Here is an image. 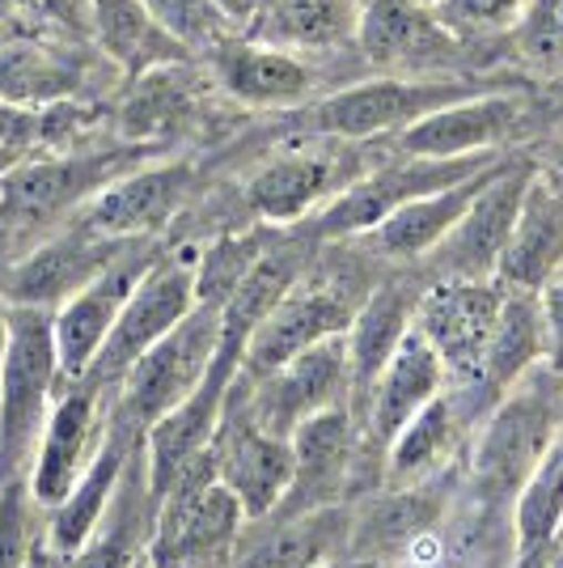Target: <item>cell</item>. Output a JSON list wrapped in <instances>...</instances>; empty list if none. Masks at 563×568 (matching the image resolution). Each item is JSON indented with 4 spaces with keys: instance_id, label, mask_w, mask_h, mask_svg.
Segmentation results:
<instances>
[{
    "instance_id": "obj_35",
    "label": "cell",
    "mask_w": 563,
    "mask_h": 568,
    "mask_svg": "<svg viewBox=\"0 0 563 568\" xmlns=\"http://www.w3.org/2000/svg\"><path fill=\"white\" fill-rule=\"evenodd\" d=\"M76 90H81V69L60 60L55 51L39 43L0 48V98L22 106H51V102H69Z\"/></svg>"
},
{
    "instance_id": "obj_9",
    "label": "cell",
    "mask_w": 563,
    "mask_h": 568,
    "mask_svg": "<svg viewBox=\"0 0 563 568\" xmlns=\"http://www.w3.org/2000/svg\"><path fill=\"white\" fill-rule=\"evenodd\" d=\"M204 458H208L212 475L237 497L246 521H263L267 514H276V505L293 484V442L250 420L242 374L229 386L221 425L212 433Z\"/></svg>"
},
{
    "instance_id": "obj_29",
    "label": "cell",
    "mask_w": 563,
    "mask_h": 568,
    "mask_svg": "<svg viewBox=\"0 0 563 568\" xmlns=\"http://www.w3.org/2000/svg\"><path fill=\"white\" fill-rule=\"evenodd\" d=\"M563 267V187L551 179H530L521 213L500 255L495 276L516 288H542L560 276Z\"/></svg>"
},
{
    "instance_id": "obj_43",
    "label": "cell",
    "mask_w": 563,
    "mask_h": 568,
    "mask_svg": "<svg viewBox=\"0 0 563 568\" xmlns=\"http://www.w3.org/2000/svg\"><path fill=\"white\" fill-rule=\"evenodd\" d=\"M539 297H542V339H546L542 365L551 374H563V281L542 284Z\"/></svg>"
},
{
    "instance_id": "obj_8",
    "label": "cell",
    "mask_w": 563,
    "mask_h": 568,
    "mask_svg": "<svg viewBox=\"0 0 563 568\" xmlns=\"http://www.w3.org/2000/svg\"><path fill=\"white\" fill-rule=\"evenodd\" d=\"M246 412L258 428L288 437L330 407H352V374H348V335H330L288 356L263 378H246Z\"/></svg>"
},
{
    "instance_id": "obj_25",
    "label": "cell",
    "mask_w": 563,
    "mask_h": 568,
    "mask_svg": "<svg viewBox=\"0 0 563 568\" xmlns=\"http://www.w3.org/2000/svg\"><path fill=\"white\" fill-rule=\"evenodd\" d=\"M356 43L377 69H423L453 55V30L420 0H369Z\"/></svg>"
},
{
    "instance_id": "obj_3",
    "label": "cell",
    "mask_w": 563,
    "mask_h": 568,
    "mask_svg": "<svg viewBox=\"0 0 563 568\" xmlns=\"http://www.w3.org/2000/svg\"><path fill=\"white\" fill-rule=\"evenodd\" d=\"M365 297H369V288L356 281L352 272L309 267L306 263V272L288 284V293L263 314V323L250 332L237 374L263 378L309 344L330 339V335H348Z\"/></svg>"
},
{
    "instance_id": "obj_18",
    "label": "cell",
    "mask_w": 563,
    "mask_h": 568,
    "mask_svg": "<svg viewBox=\"0 0 563 568\" xmlns=\"http://www.w3.org/2000/svg\"><path fill=\"white\" fill-rule=\"evenodd\" d=\"M356 509L348 500L314 505L301 514L246 521L234 568H314L352 556Z\"/></svg>"
},
{
    "instance_id": "obj_50",
    "label": "cell",
    "mask_w": 563,
    "mask_h": 568,
    "mask_svg": "<svg viewBox=\"0 0 563 568\" xmlns=\"http://www.w3.org/2000/svg\"><path fill=\"white\" fill-rule=\"evenodd\" d=\"M43 4H69V0H43Z\"/></svg>"
},
{
    "instance_id": "obj_16",
    "label": "cell",
    "mask_w": 563,
    "mask_h": 568,
    "mask_svg": "<svg viewBox=\"0 0 563 568\" xmlns=\"http://www.w3.org/2000/svg\"><path fill=\"white\" fill-rule=\"evenodd\" d=\"M377 450L365 428L352 420V407H330L293 433V484L276 514H301L314 505L348 500L360 479V458ZM272 518V514H267Z\"/></svg>"
},
{
    "instance_id": "obj_37",
    "label": "cell",
    "mask_w": 563,
    "mask_h": 568,
    "mask_svg": "<svg viewBox=\"0 0 563 568\" xmlns=\"http://www.w3.org/2000/svg\"><path fill=\"white\" fill-rule=\"evenodd\" d=\"M276 237L267 234H234L221 237L212 251H204L195 260V302H221L237 288V281L263 260V251L272 246Z\"/></svg>"
},
{
    "instance_id": "obj_10",
    "label": "cell",
    "mask_w": 563,
    "mask_h": 568,
    "mask_svg": "<svg viewBox=\"0 0 563 568\" xmlns=\"http://www.w3.org/2000/svg\"><path fill=\"white\" fill-rule=\"evenodd\" d=\"M500 153H470V158H402L395 166H381L373 174H360L356 183L339 191L330 204H323V213L314 216V234L318 237H356L369 234L377 221L420 200L441 187H453L470 174H479L483 166H492Z\"/></svg>"
},
{
    "instance_id": "obj_48",
    "label": "cell",
    "mask_w": 563,
    "mask_h": 568,
    "mask_svg": "<svg viewBox=\"0 0 563 568\" xmlns=\"http://www.w3.org/2000/svg\"><path fill=\"white\" fill-rule=\"evenodd\" d=\"M48 565H51L48 547L39 544V551H34V556H30V560H25V568H48Z\"/></svg>"
},
{
    "instance_id": "obj_22",
    "label": "cell",
    "mask_w": 563,
    "mask_h": 568,
    "mask_svg": "<svg viewBox=\"0 0 563 568\" xmlns=\"http://www.w3.org/2000/svg\"><path fill=\"white\" fill-rule=\"evenodd\" d=\"M516 119H521V98L513 90H492L441 106L395 136L402 158H470V153H492L516 128Z\"/></svg>"
},
{
    "instance_id": "obj_1",
    "label": "cell",
    "mask_w": 563,
    "mask_h": 568,
    "mask_svg": "<svg viewBox=\"0 0 563 568\" xmlns=\"http://www.w3.org/2000/svg\"><path fill=\"white\" fill-rule=\"evenodd\" d=\"M51 314L55 310L9 306V353L0 374V484L25 475L51 403L64 386Z\"/></svg>"
},
{
    "instance_id": "obj_5",
    "label": "cell",
    "mask_w": 563,
    "mask_h": 568,
    "mask_svg": "<svg viewBox=\"0 0 563 568\" xmlns=\"http://www.w3.org/2000/svg\"><path fill=\"white\" fill-rule=\"evenodd\" d=\"M153 144H123L98 153H60V158H25L13 174L0 179V221L4 225H48L64 213H81L106 183L144 166Z\"/></svg>"
},
{
    "instance_id": "obj_33",
    "label": "cell",
    "mask_w": 563,
    "mask_h": 568,
    "mask_svg": "<svg viewBox=\"0 0 563 568\" xmlns=\"http://www.w3.org/2000/svg\"><path fill=\"white\" fill-rule=\"evenodd\" d=\"M216 77L221 85L242 102H263V106H276V102H297L309 94L314 85V72L306 60H297L293 51L280 48H258L246 39H229L216 48Z\"/></svg>"
},
{
    "instance_id": "obj_4",
    "label": "cell",
    "mask_w": 563,
    "mask_h": 568,
    "mask_svg": "<svg viewBox=\"0 0 563 568\" xmlns=\"http://www.w3.org/2000/svg\"><path fill=\"white\" fill-rule=\"evenodd\" d=\"M221 302H195V306L149 348V353L119 382L115 416L123 425L144 433L157 425L170 407L187 399L208 374L216 344H221Z\"/></svg>"
},
{
    "instance_id": "obj_26",
    "label": "cell",
    "mask_w": 563,
    "mask_h": 568,
    "mask_svg": "<svg viewBox=\"0 0 563 568\" xmlns=\"http://www.w3.org/2000/svg\"><path fill=\"white\" fill-rule=\"evenodd\" d=\"M504 162H509V158H495L492 166H483L479 174L462 179V183L432 191V195H420V200H411V204L395 209L386 221H377L373 230L365 234L369 237V246H373L377 255L399 260V263L428 260V255H432V251L449 237V230L467 216L470 200L492 183V174L504 166Z\"/></svg>"
},
{
    "instance_id": "obj_44",
    "label": "cell",
    "mask_w": 563,
    "mask_h": 568,
    "mask_svg": "<svg viewBox=\"0 0 563 568\" xmlns=\"http://www.w3.org/2000/svg\"><path fill=\"white\" fill-rule=\"evenodd\" d=\"M30 153H22V149H13V144H0V179L4 174H13V170L22 166Z\"/></svg>"
},
{
    "instance_id": "obj_51",
    "label": "cell",
    "mask_w": 563,
    "mask_h": 568,
    "mask_svg": "<svg viewBox=\"0 0 563 568\" xmlns=\"http://www.w3.org/2000/svg\"><path fill=\"white\" fill-rule=\"evenodd\" d=\"M136 568H153V565H149V556H144V560H141V565H136Z\"/></svg>"
},
{
    "instance_id": "obj_46",
    "label": "cell",
    "mask_w": 563,
    "mask_h": 568,
    "mask_svg": "<svg viewBox=\"0 0 563 568\" xmlns=\"http://www.w3.org/2000/svg\"><path fill=\"white\" fill-rule=\"evenodd\" d=\"M314 568H381L377 560H360V556H344V560H327V565H314Z\"/></svg>"
},
{
    "instance_id": "obj_47",
    "label": "cell",
    "mask_w": 563,
    "mask_h": 568,
    "mask_svg": "<svg viewBox=\"0 0 563 568\" xmlns=\"http://www.w3.org/2000/svg\"><path fill=\"white\" fill-rule=\"evenodd\" d=\"M18 9H22V0H0V22H13Z\"/></svg>"
},
{
    "instance_id": "obj_31",
    "label": "cell",
    "mask_w": 563,
    "mask_h": 568,
    "mask_svg": "<svg viewBox=\"0 0 563 568\" xmlns=\"http://www.w3.org/2000/svg\"><path fill=\"white\" fill-rule=\"evenodd\" d=\"M85 4H90L98 48L106 51L123 72L144 77V72L162 69V64L191 60V51L144 9V0H85Z\"/></svg>"
},
{
    "instance_id": "obj_39",
    "label": "cell",
    "mask_w": 563,
    "mask_h": 568,
    "mask_svg": "<svg viewBox=\"0 0 563 568\" xmlns=\"http://www.w3.org/2000/svg\"><path fill=\"white\" fill-rule=\"evenodd\" d=\"M39 505L30 500L25 475H13L0 484V568H25L39 551Z\"/></svg>"
},
{
    "instance_id": "obj_12",
    "label": "cell",
    "mask_w": 563,
    "mask_h": 568,
    "mask_svg": "<svg viewBox=\"0 0 563 568\" xmlns=\"http://www.w3.org/2000/svg\"><path fill=\"white\" fill-rule=\"evenodd\" d=\"M504 302V281H432L423 284L416 327L437 348L446 374L458 386L474 390L488 365L495 318Z\"/></svg>"
},
{
    "instance_id": "obj_23",
    "label": "cell",
    "mask_w": 563,
    "mask_h": 568,
    "mask_svg": "<svg viewBox=\"0 0 563 568\" xmlns=\"http://www.w3.org/2000/svg\"><path fill=\"white\" fill-rule=\"evenodd\" d=\"M141 437L144 433H136L132 425H123L119 416H111V428H106L98 454L90 458V467L69 488V497L48 509V539H43V547H48L51 560L64 565L72 551L90 539V530L106 514V505H111L119 488V475L127 467L132 450L141 446Z\"/></svg>"
},
{
    "instance_id": "obj_2",
    "label": "cell",
    "mask_w": 563,
    "mask_h": 568,
    "mask_svg": "<svg viewBox=\"0 0 563 568\" xmlns=\"http://www.w3.org/2000/svg\"><path fill=\"white\" fill-rule=\"evenodd\" d=\"M242 530V505L199 454L157 505L144 556L153 568H234Z\"/></svg>"
},
{
    "instance_id": "obj_28",
    "label": "cell",
    "mask_w": 563,
    "mask_h": 568,
    "mask_svg": "<svg viewBox=\"0 0 563 568\" xmlns=\"http://www.w3.org/2000/svg\"><path fill=\"white\" fill-rule=\"evenodd\" d=\"M423 284L411 276H390L369 288V297L356 310L348 327V374H352V399L365 403L369 386L395 356L402 335L416 327V306H420Z\"/></svg>"
},
{
    "instance_id": "obj_41",
    "label": "cell",
    "mask_w": 563,
    "mask_h": 568,
    "mask_svg": "<svg viewBox=\"0 0 563 568\" xmlns=\"http://www.w3.org/2000/svg\"><path fill=\"white\" fill-rule=\"evenodd\" d=\"M513 30L534 64H563V0H525Z\"/></svg>"
},
{
    "instance_id": "obj_14",
    "label": "cell",
    "mask_w": 563,
    "mask_h": 568,
    "mask_svg": "<svg viewBox=\"0 0 563 568\" xmlns=\"http://www.w3.org/2000/svg\"><path fill=\"white\" fill-rule=\"evenodd\" d=\"M162 251L157 237H136L123 255L106 263L85 288H76L64 306H55L51 323H55V353H60V378L76 382L90 374L98 348L106 344V335L115 327L119 310L132 297V288L153 267Z\"/></svg>"
},
{
    "instance_id": "obj_24",
    "label": "cell",
    "mask_w": 563,
    "mask_h": 568,
    "mask_svg": "<svg viewBox=\"0 0 563 568\" xmlns=\"http://www.w3.org/2000/svg\"><path fill=\"white\" fill-rule=\"evenodd\" d=\"M157 521V497L149 488V467H144V437L132 450L127 467L119 475V488L106 514L90 530V539L72 551L64 568H136L149 551V535Z\"/></svg>"
},
{
    "instance_id": "obj_21",
    "label": "cell",
    "mask_w": 563,
    "mask_h": 568,
    "mask_svg": "<svg viewBox=\"0 0 563 568\" xmlns=\"http://www.w3.org/2000/svg\"><path fill=\"white\" fill-rule=\"evenodd\" d=\"M446 382L449 374L437 348L423 339L420 327H411L395 348V356L386 361V369L369 386V395H365V412H360L365 437L386 454V446L407 428V420L446 390Z\"/></svg>"
},
{
    "instance_id": "obj_40",
    "label": "cell",
    "mask_w": 563,
    "mask_h": 568,
    "mask_svg": "<svg viewBox=\"0 0 563 568\" xmlns=\"http://www.w3.org/2000/svg\"><path fill=\"white\" fill-rule=\"evenodd\" d=\"M187 64V60H183ZM170 69L174 64H162V69L144 72L141 81V94L127 102V111H123V128H127V136L132 141H157V132H165L178 111H183V94L174 90V81H170Z\"/></svg>"
},
{
    "instance_id": "obj_20",
    "label": "cell",
    "mask_w": 563,
    "mask_h": 568,
    "mask_svg": "<svg viewBox=\"0 0 563 568\" xmlns=\"http://www.w3.org/2000/svg\"><path fill=\"white\" fill-rule=\"evenodd\" d=\"M555 437L560 433H555V407H551V399L542 395L539 386H521L516 382L513 390L504 395V403L495 407L492 425H488L479 450H474L479 484L488 493L504 488V493L516 497V488L525 484V475L534 471V463L546 454V446Z\"/></svg>"
},
{
    "instance_id": "obj_34",
    "label": "cell",
    "mask_w": 563,
    "mask_h": 568,
    "mask_svg": "<svg viewBox=\"0 0 563 568\" xmlns=\"http://www.w3.org/2000/svg\"><path fill=\"white\" fill-rule=\"evenodd\" d=\"M458 437H462V407H458V395L441 390L386 446V484L390 488H423V479H432L453 454Z\"/></svg>"
},
{
    "instance_id": "obj_36",
    "label": "cell",
    "mask_w": 563,
    "mask_h": 568,
    "mask_svg": "<svg viewBox=\"0 0 563 568\" xmlns=\"http://www.w3.org/2000/svg\"><path fill=\"white\" fill-rule=\"evenodd\" d=\"M85 111L76 102H51V106H22L0 98V144H13L22 153H34L39 144L69 141L72 132L85 123Z\"/></svg>"
},
{
    "instance_id": "obj_27",
    "label": "cell",
    "mask_w": 563,
    "mask_h": 568,
    "mask_svg": "<svg viewBox=\"0 0 563 568\" xmlns=\"http://www.w3.org/2000/svg\"><path fill=\"white\" fill-rule=\"evenodd\" d=\"M356 179L360 174L344 170V162L330 153H288L267 162L246 183V204L267 225H293V221H306L314 209L330 204Z\"/></svg>"
},
{
    "instance_id": "obj_11",
    "label": "cell",
    "mask_w": 563,
    "mask_h": 568,
    "mask_svg": "<svg viewBox=\"0 0 563 568\" xmlns=\"http://www.w3.org/2000/svg\"><path fill=\"white\" fill-rule=\"evenodd\" d=\"M195 306V260L187 255H157L153 267L132 288V297L119 310L106 344L98 348L85 378L102 390H119L123 374L162 339L187 310Z\"/></svg>"
},
{
    "instance_id": "obj_49",
    "label": "cell",
    "mask_w": 563,
    "mask_h": 568,
    "mask_svg": "<svg viewBox=\"0 0 563 568\" xmlns=\"http://www.w3.org/2000/svg\"><path fill=\"white\" fill-rule=\"evenodd\" d=\"M555 565H563V535H560V551H555ZM551 565V568H555Z\"/></svg>"
},
{
    "instance_id": "obj_42",
    "label": "cell",
    "mask_w": 563,
    "mask_h": 568,
    "mask_svg": "<svg viewBox=\"0 0 563 568\" xmlns=\"http://www.w3.org/2000/svg\"><path fill=\"white\" fill-rule=\"evenodd\" d=\"M525 0H437V18L462 34V30H504L516 26Z\"/></svg>"
},
{
    "instance_id": "obj_19",
    "label": "cell",
    "mask_w": 563,
    "mask_h": 568,
    "mask_svg": "<svg viewBox=\"0 0 563 568\" xmlns=\"http://www.w3.org/2000/svg\"><path fill=\"white\" fill-rule=\"evenodd\" d=\"M195 170L187 162H153L119 174L81 209V225L106 237H157L187 204Z\"/></svg>"
},
{
    "instance_id": "obj_6",
    "label": "cell",
    "mask_w": 563,
    "mask_h": 568,
    "mask_svg": "<svg viewBox=\"0 0 563 568\" xmlns=\"http://www.w3.org/2000/svg\"><path fill=\"white\" fill-rule=\"evenodd\" d=\"M509 90V85H479V81H446V77H377L339 94L323 98L309 111V128L335 141H373L386 132H402L416 119L467 98Z\"/></svg>"
},
{
    "instance_id": "obj_17",
    "label": "cell",
    "mask_w": 563,
    "mask_h": 568,
    "mask_svg": "<svg viewBox=\"0 0 563 568\" xmlns=\"http://www.w3.org/2000/svg\"><path fill=\"white\" fill-rule=\"evenodd\" d=\"M136 237H106L94 234L90 225H69L64 234L48 237L43 246H34L25 260H18L0 276V297L9 306H64L76 288L94 281L106 263L123 255Z\"/></svg>"
},
{
    "instance_id": "obj_30",
    "label": "cell",
    "mask_w": 563,
    "mask_h": 568,
    "mask_svg": "<svg viewBox=\"0 0 563 568\" xmlns=\"http://www.w3.org/2000/svg\"><path fill=\"white\" fill-rule=\"evenodd\" d=\"M563 535V433L513 497V568H551Z\"/></svg>"
},
{
    "instance_id": "obj_38",
    "label": "cell",
    "mask_w": 563,
    "mask_h": 568,
    "mask_svg": "<svg viewBox=\"0 0 563 568\" xmlns=\"http://www.w3.org/2000/svg\"><path fill=\"white\" fill-rule=\"evenodd\" d=\"M144 9L187 51L195 48L216 51L221 43L237 39V34H229L234 22H229V9L221 0H144Z\"/></svg>"
},
{
    "instance_id": "obj_13",
    "label": "cell",
    "mask_w": 563,
    "mask_h": 568,
    "mask_svg": "<svg viewBox=\"0 0 563 568\" xmlns=\"http://www.w3.org/2000/svg\"><path fill=\"white\" fill-rule=\"evenodd\" d=\"M106 395L98 382L76 378L64 382L60 395L51 403L48 425L39 433V446H34V458L25 467V488H30V500L39 509H51L69 497V488L81 479V471L90 467V458L98 454L102 437H106Z\"/></svg>"
},
{
    "instance_id": "obj_15",
    "label": "cell",
    "mask_w": 563,
    "mask_h": 568,
    "mask_svg": "<svg viewBox=\"0 0 563 568\" xmlns=\"http://www.w3.org/2000/svg\"><path fill=\"white\" fill-rule=\"evenodd\" d=\"M530 179H534V166L516 162V158H509L504 166L495 170L492 183L470 200L467 216L428 255L432 267H437V281H492L495 267H500V255L509 246V234H513Z\"/></svg>"
},
{
    "instance_id": "obj_7",
    "label": "cell",
    "mask_w": 563,
    "mask_h": 568,
    "mask_svg": "<svg viewBox=\"0 0 563 568\" xmlns=\"http://www.w3.org/2000/svg\"><path fill=\"white\" fill-rule=\"evenodd\" d=\"M246 339L250 335L229 327L225 314H221V344H216L208 374L199 378V386L178 407H170L157 425L144 428V467H149V488H153L157 505L183 479L191 463L208 450L212 433L221 425V412H225V399H229V386L242 369Z\"/></svg>"
},
{
    "instance_id": "obj_52",
    "label": "cell",
    "mask_w": 563,
    "mask_h": 568,
    "mask_svg": "<svg viewBox=\"0 0 563 568\" xmlns=\"http://www.w3.org/2000/svg\"><path fill=\"white\" fill-rule=\"evenodd\" d=\"M555 568H563V565H555Z\"/></svg>"
},
{
    "instance_id": "obj_32",
    "label": "cell",
    "mask_w": 563,
    "mask_h": 568,
    "mask_svg": "<svg viewBox=\"0 0 563 568\" xmlns=\"http://www.w3.org/2000/svg\"><path fill=\"white\" fill-rule=\"evenodd\" d=\"M542 353H546V339H542L539 288L504 284V302H500V318H495L488 365H483V378H479L474 390H483L488 399L509 395L534 365H542Z\"/></svg>"
},
{
    "instance_id": "obj_45",
    "label": "cell",
    "mask_w": 563,
    "mask_h": 568,
    "mask_svg": "<svg viewBox=\"0 0 563 568\" xmlns=\"http://www.w3.org/2000/svg\"><path fill=\"white\" fill-rule=\"evenodd\" d=\"M4 353H9V302L0 297V374H4Z\"/></svg>"
}]
</instances>
